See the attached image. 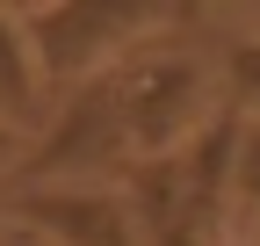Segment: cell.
Wrapping results in <instances>:
<instances>
[{
    "instance_id": "obj_5",
    "label": "cell",
    "mask_w": 260,
    "mask_h": 246,
    "mask_svg": "<svg viewBox=\"0 0 260 246\" xmlns=\"http://www.w3.org/2000/svg\"><path fill=\"white\" fill-rule=\"evenodd\" d=\"M44 109H51V95H44L37 66H29L22 22H15V8H0V123H8V131H22V138H37Z\"/></svg>"
},
{
    "instance_id": "obj_2",
    "label": "cell",
    "mask_w": 260,
    "mask_h": 246,
    "mask_svg": "<svg viewBox=\"0 0 260 246\" xmlns=\"http://www.w3.org/2000/svg\"><path fill=\"white\" fill-rule=\"evenodd\" d=\"M116 80V109H123V138H130V160H174V152L217 116V73L203 66L195 51L152 37L130 58L109 66Z\"/></svg>"
},
{
    "instance_id": "obj_3",
    "label": "cell",
    "mask_w": 260,
    "mask_h": 246,
    "mask_svg": "<svg viewBox=\"0 0 260 246\" xmlns=\"http://www.w3.org/2000/svg\"><path fill=\"white\" fill-rule=\"evenodd\" d=\"M8 218L44 246H145L123 203V181H58V189H8Z\"/></svg>"
},
{
    "instance_id": "obj_4",
    "label": "cell",
    "mask_w": 260,
    "mask_h": 246,
    "mask_svg": "<svg viewBox=\"0 0 260 246\" xmlns=\"http://www.w3.org/2000/svg\"><path fill=\"white\" fill-rule=\"evenodd\" d=\"M217 246H260V123H253V116H239V138H232Z\"/></svg>"
},
{
    "instance_id": "obj_1",
    "label": "cell",
    "mask_w": 260,
    "mask_h": 246,
    "mask_svg": "<svg viewBox=\"0 0 260 246\" xmlns=\"http://www.w3.org/2000/svg\"><path fill=\"white\" fill-rule=\"evenodd\" d=\"M174 15L181 8H167V0H51V8H15L29 66H37L51 102L65 95V87L109 73L116 58H130L138 44L167 37Z\"/></svg>"
},
{
    "instance_id": "obj_9",
    "label": "cell",
    "mask_w": 260,
    "mask_h": 246,
    "mask_svg": "<svg viewBox=\"0 0 260 246\" xmlns=\"http://www.w3.org/2000/svg\"><path fill=\"white\" fill-rule=\"evenodd\" d=\"M0 218H8V196H0Z\"/></svg>"
},
{
    "instance_id": "obj_7",
    "label": "cell",
    "mask_w": 260,
    "mask_h": 246,
    "mask_svg": "<svg viewBox=\"0 0 260 246\" xmlns=\"http://www.w3.org/2000/svg\"><path fill=\"white\" fill-rule=\"evenodd\" d=\"M22 152H29V138H22V131H8V123H0V196L15 189V167H22Z\"/></svg>"
},
{
    "instance_id": "obj_8",
    "label": "cell",
    "mask_w": 260,
    "mask_h": 246,
    "mask_svg": "<svg viewBox=\"0 0 260 246\" xmlns=\"http://www.w3.org/2000/svg\"><path fill=\"white\" fill-rule=\"evenodd\" d=\"M0 246H44V239H37V232H22L15 218H0Z\"/></svg>"
},
{
    "instance_id": "obj_6",
    "label": "cell",
    "mask_w": 260,
    "mask_h": 246,
    "mask_svg": "<svg viewBox=\"0 0 260 246\" xmlns=\"http://www.w3.org/2000/svg\"><path fill=\"white\" fill-rule=\"evenodd\" d=\"M217 102L232 109V116H253V123H260V37L232 44V58H224V87H217Z\"/></svg>"
}]
</instances>
